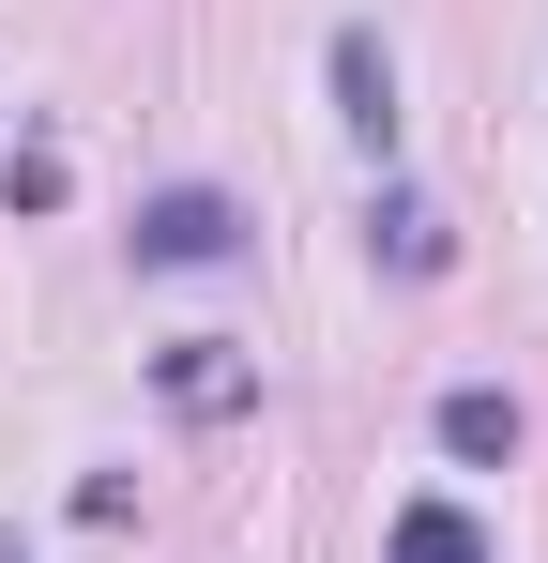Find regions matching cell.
<instances>
[{"label":"cell","instance_id":"6da1fadb","mask_svg":"<svg viewBox=\"0 0 548 563\" xmlns=\"http://www.w3.org/2000/svg\"><path fill=\"white\" fill-rule=\"evenodd\" d=\"M244 260V198L229 184H153L138 198V275H229Z\"/></svg>","mask_w":548,"mask_h":563},{"label":"cell","instance_id":"7a4b0ae2","mask_svg":"<svg viewBox=\"0 0 548 563\" xmlns=\"http://www.w3.org/2000/svg\"><path fill=\"white\" fill-rule=\"evenodd\" d=\"M320 77H336V122L396 168V46H381V15H336L320 31Z\"/></svg>","mask_w":548,"mask_h":563},{"label":"cell","instance_id":"3957f363","mask_svg":"<svg viewBox=\"0 0 548 563\" xmlns=\"http://www.w3.org/2000/svg\"><path fill=\"white\" fill-rule=\"evenodd\" d=\"M153 396H168L183 427H229V411H260V351H229V335H168V351H153Z\"/></svg>","mask_w":548,"mask_h":563},{"label":"cell","instance_id":"277c9868","mask_svg":"<svg viewBox=\"0 0 548 563\" xmlns=\"http://www.w3.org/2000/svg\"><path fill=\"white\" fill-rule=\"evenodd\" d=\"M365 260H381V275H396V289H427V275H442V260H457V229H442V198H412V184H381V198H365Z\"/></svg>","mask_w":548,"mask_h":563},{"label":"cell","instance_id":"5b68a950","mask_svg":"<svg viewBox=\"0 0 548 563\" xmlns=\"http://www.w3.org/2000/svg\"><path fill=\"white\" fill-rule=\"evenodd\" d=\"M518 442H534V427H518L503 380H457V396H442V457L457 472H518Z\"/></svg>","mask_w":548,"mask_h":563},{"label":"cell","instance_id":"8992f818","mask_svg":"<svg viewBox=\"0 0 548 563\" xmlns=\"http://www.w3.org/2000/svg\"><path fill=\"white\" fill-rule=\"evenodd\" d=\"M381 549H396V563H503V549H487V518L442 503V487H427V503H396V533H381Z\"/></svg>","mask_w":548,"mask_h":563},{"label":"cell","instance_id":"52a82bcc","mask_svg":"<svg viewBox=\"0 0 548 563\" xmlns=\"http://www.w3.org/2000/svg\"><path fill=\"white\" fill-rule=\"evenodd\" d=\"M0 198H15V213H62V198H77V168H62V153H46V137H31V153H15V168H0Z\"/></svg>","mask_w":548,"mask_h":563}]
</instances>
